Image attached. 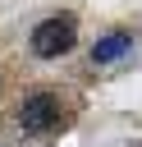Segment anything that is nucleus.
I'll return each mask as SVG.
<instances>
[{
    "label": "nucleus",
    "mask_w": 142,
    "mask_h": 147,
    "mask_svg": "<svg viewBox=\"0 0 142 147\" xmlns=\"http://www.w3.org/2000/svg\"><path fill=\"white\" fill-rule=\"evenodd\" d=\"M14 124H18V133H27V138L55 133V129L64 124V96H60V92H32V96H23Z\"/></svg>",
    "instance_id": "obj_1"
},
{
    "label": "nucleus",
    "mask_w": 142,
    "mask_h": 147,
    "mask_svg": "<svg viewBox=\"0 0 142 147\" xmlns=\"http://www.w3.org/2000/svg\"><path fill=\"white\" fill-rule=\"evenodd\" d=\"M128 51H133V32H128V28H110L105 37H96L92 64H115V60H124Z\"/></svg>",
    "instance_id": "obj_3"
},
{
    "label": "nucleus",
    "mask_w": 142,
    "mask_h": 147,
    "mask_svg": "<svg viewBox=\"0 0 142 147\" xmlns=\"http://www.w3.org/2000/svg\"><path fill=\"white\" fill-rule=\"evenodd\" d=\"M73 41H78V18L73 14H50L32 28V55L37 60H60V55L73 51Z\"/></svg>",
    "instance_id": "obj_2"
}]
</instances>
